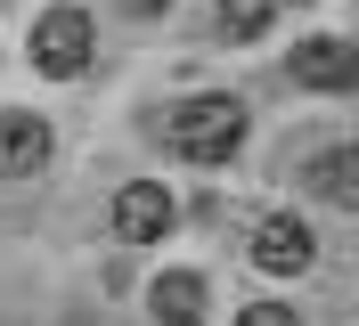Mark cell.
Wrapping results in <instances>:
<instances>
[{
	"instance_id": "obj_11",
	"label": "cell",
	"mask_w": 359,
	"mask_h": 326,
	"mask_svg": "<svg viewBox=\"0 0 359 326\" xmlns=\"http://www.w3.org/2000/svg\"><path fill=\"white\" fill-rule=\"evenodd\" d=\"M123 8H139V17H156V8H163V0H123Z\"/></svg>"
},
{
	"instance_id": "obj_4",
	"label": "cell",
	"mask_w": 359,
	"mask_h": 326,
	"mask_svg": "<svg viewBox=\"0 0 359 326\" xmlns=\"http://www.w3.org/2000/svg\"><path fill=\"white\" fill-rule=\"evenodd\" d=\"M245 253H253V269H262V278H302V269L318 261V237H311L294 212H278V220H262V229H253Z\"/></svg>"
},
{
	"instance_id": "obj_5",
	"label": "cell",
	"mask_w": 359,
	"mask_h": 326,
	"mask_svg": "<svg viewBox=\"0 0 359 326\" xmlns=\"http://www.w3.org/2000/svg\"><path fill=\"white\" fill-rule=\"evenodd\" d=\"M294 82L302 90H351L359 82V41H335V33L294 41Z\"/></svg>"
},
{
	"instance_id": "obj_9",
	"label": "cell",
	"mask_w": 359,
	"mask_h": 326,
	"mask_svg": "<svg viewBox=\"0 0 359 326\" xmlns=\"http://www.w3.org/2000/svg\"><path fill=\"white\" fill-rule=\"evenodd\" d=\"M269 17H278V0H221L229 41H253V33H269Z\"/></svg>"
},
{
	"instance_id": "obj_2",
	"label": "cell",
	"mask_w": 359,
	"mask_h": 326,
	"mask_svg": "<svg viewBox=\"0 0 359 326\" xmlns=\"http://www.w3.org/2000/svg\"><path fill=\"white\" fill-rule=\"evenodd\" d=\"M33 74H49V82H74L90 65V49H98V33H90L82 8H49V17H33Z\"/></svg>"
},
{
	"instance_id": "obj_8",
	"label": "cell",
	"mask_w": 359,
	"mask_h": 326,
	"mask_svg": "<svg viewBox=\"0 0 359 326\" xmlns=\"http://www.w3.org/2000/svg\"><path fill=\"white\" fill-rule=\"evenodd\" d=\"M156 326H204V278L196 269H172V278H156Z\"/></svg>"
},
{
	"instance_id": "obj_7",
	"label": "cell",
	"mask_w": 359,
	"mask_h": 326,
	"mask_svg": "<svg viewBox=\"0 0 359 326\" xmlns=\"http://www.w3.org/2000/svg\"><path fill=\"white\" fill-rule=\"evenodd\" d=\"M41 163H49V123L8 107L0 114V172H41Z\"/></svg>"
},
{
	"instance_id": "obj_3",
	"label": "cell",
	"mask_w": 359,
	"mask_h": 326,
	"mask_svg": "<svg viewBox=\"0 0 359 326\" xmlns=\"http://www.w3.org/2000/svg\"><path fill=\"white\" fill-rule=\"evenodd\" d=\"M172 220H180V204H172L163 179H131V188H114V237H123V245L172 237Z\"/></svg>"
},
{
	"instance_id": "obj_6",
	"label": "cell",
	"mask_w": 359,
	"mask_h": 326,
	"mask_svg": "<svg viewBox=\"0 0 359 326\" xmlns=\"http://www.w3.org/2000/svg\"><path fill=\"white\" fill-rule=\"evenodd\" d=\"M302 188H311L318 204H335V212H359V139L318 147V155H311V172H302Z\"/></svg>"
},
{
	"instance_id": "obj_10",
	"label": "cell",
	"mask_w": 359,
	"mask_h": 326,
	"mask_svg": "<svg viewBox=\"0 0 359 326\" xmlns=\"http://www.w3.org/2000/svg\"><path fill=\"white\" fill-rule=\"evenodd\" d=\"M237 326H302V318H294L286 302H245V310H237Z\"/></svg>"
},
{
	"instance_id": "obj_1",
	"label": "cell",
	"mask_w": 359,
	"mask_h": 326,
	"mask_svg": "<svg viewBox=\"0 0 359 326\" xmlns=\"http://www.w3.org/2000/svg\"><path fill=\"white\" fill-rule=\"evenodd\" d=\"M163 139H172V155H188V163H229V155L245 147V98H221V90L180 98V107L163 114Z\"/></svg>"
}]
</instances>
